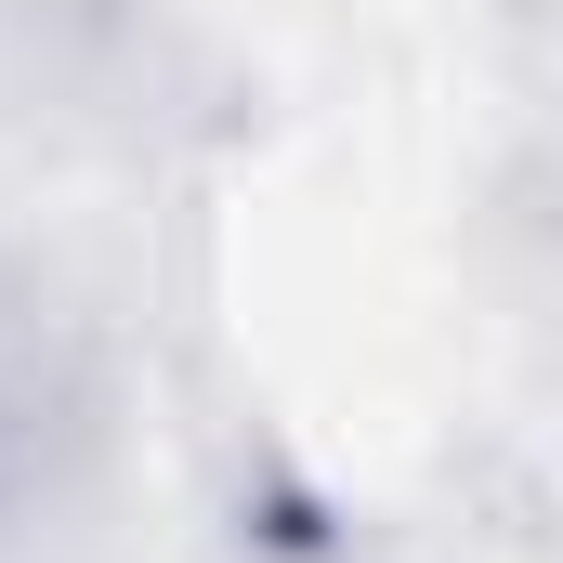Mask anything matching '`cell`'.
Instances as JSON below:
<instances>
[{
  "label": "cell",
  "mask_w": 563,
  "mask_h": 563,
  "mask_svg": "<svg viewBox=\"0 0 563 563\" xmlns=\"http://www.w3.org/2000/svg\"><path fill=\"white\" fill-rule=\"evenodd\" d=\"M0 498H13V445H0Z\"/></svg>",
  "instance_id": "1"
}]
</instances>
